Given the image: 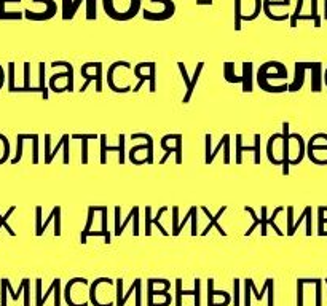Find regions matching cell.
Segmentation results:
<instances>
[{
    "label": "cell",
    "instance_id": "cell-1",
    "mask_svg": "<svg viewBox=\"0 0 327 306\" xmlns=\"http://www.w3.org/2000/svg\"><path fill=\"white\" fill-rule=\"evenodd\" d=\"M257 85L265 93L281 94L289 89L287 67L280 61H266L257 70Z\"/></svg>",
    "mask_w": 327,
    "mask_h": 306
},
{
    "label": "cell",
    "instance_id": "cell-2",
    "mask_svg": "<svg viewBox=\"0 0 327 306\" xmlns=\"http://www.w3.org/2000/svg\"><path fill=\"white\" fill-rule=\"evenodd\" d=\"M104 13L113 21H131L142 11V0H102Z\"/></svg>",
    "mask_w": 327,
    "mask_h": 306
},
{
    "label": "cell",
    "instance_id": "cell-3",
    "mask_svg": "<svg viewBox=\"0 0 327 306\" xmlns=\"http://www.w3.org/2000/svg\"><path fill=\"white\" fill-rule=\"evenodd\" d=\"M117 286L110 278H98L89 284V303L93 306H115Z\"/></svg>",
    "mask_w": 327,
    "mask_h": 306
},
{
    "label": "cell",
    "instance_id": "cell-4",
    "mask_svg": "<svg viewBox=\"0 0 327 306\" xmlns=\"http://www.w3.org/2000/svg\"><path fill=\"white\" fill-rule=\"evenodd\" d=\"M53 69L63 67V72H56L54 75L50 77V83H48V88L51 89L53 93H74L75 91V79H74V65L69 61H53L51 64Z\"/></svg>",
    "mask_w": 327,
    "mask_h": 306
},
{
    "label": "cell",
    "instance_id": "cell-5",
    "mask_svg": "<svg viewBox=\"0 0 327 306\" xmlns=\"http://www.w3.org/2000/svg\"><path fill=\"white\" fill-rule=\"evenodd\" d=\"M64 300L69 306H88L89 284L85 278H72L64 287Z\"/></svg>",
    "mask_w": 327,
    "mask_h": 306
},
{
    "label": "cell",
    "instance_id": "cell-6",
    "mask_svg": "<svg viewBox=\"0 0 327 306\" xmlns=\"http://www.w3.org/2000/svg\"><path fill=\"white\" fill-rule=\"evenodd\" d=\"M235 31H241V24L256 21L262 13L263 0H235Z\"/></svg>",
    "mask_w": 327,
    "mask_h": 306
},
{
    "label": "cell",
    "instance_id": "cell-7",
    "mask_svg": "<svg viewBox=\"0 0 327 306\" xmlns=\"http://www.w3.org/2000/svg\"><path fill=\"white\" fill-rule=\"evenodd\" d=\"M83 2L87 3V13H85L87 21H96V18H98V0H63V20H74Z\"/></svg>",
    "mask_w": 327,
    "mask_h": 306
},
{
    "label": "cell",
    "instance_id": "cell-8",
    "mask_svg": "<svg viewBox=\"0 0 327 306\" xmlns=\"http://www.w3.org/2000/svg\"><path fill=\"white\" fill-rule=\"evenodd\" d=\"M134 77H137L136 86L132 88V93H139L145 82H149V91L156 93V64L152 62H139L134 65Z\"/></svg>",
    "mask_w": 327,
    "mask_h": 306
},
{
    "label": "cell",
    "instance_id": "cell-9",
    "mask_svg": "<svg viewBox=\"0 0 327 306\" xmlns=\"http://www.w3.org/2000/svg\"><path fill=\"white\" fill-rule=\"evenodd\" d=\"M204 143H206V153H204V163L206 164H213V161L216 160L217 153L223 150V164L228 166L230 164V134H223L222 139L219 141V143L213 148V136L206 134L204 136Z\"/></svg>",
    "mask_w": 327,
    "mask_h": 306
},
{
    "label": "cell",
    "instance_id": "cell-10",
    "mask_svg": "<svg viewBox=\"0 0 327 306\" xmlns=\"http://www.w3.org/2000/svg\"><path fill=\"white\" fill-rule=\"evenodd\" d=\"M139 214H141V209L139 206H132L130 214L126 215V219L122 222V207L115 206V217H113V236H122V233L125 231V228L128 226L130 222H132V236H139Z\"/></svg>",
    "mask_w": 327,
    "mask_h": 306
},
{
    "label": "cell",
    "instance_id": "cell-11",
    "mask_svg": "<svg viewBox=\"0 0 327 306\" xmlns=\"http://www.w3.org/2000/svg\"><path fill=\"white\" fill-rule=\"evenodd\" d=\"M283 131L287 136V145H289V163L290 166L299 164L305 157V141L304 137L297 133L290 134L289 131V123L284 122L283 123Z\"/></svg>",
    "mask_w": 327,
    "mask_h": 306
},
{
    "label": "cell",
    "instance_id": "cell-12",
    "mask_svg": "<svg viewBox=\"0 0 327 306\" xmlns=\"http://www.w3.org/2000/svg\"><path fill=\"white\" fill-rule=\"evenodd\" d=\"M53 293L54 295V306H61L63 303V284H61V279L59 278H54L53 283L48 287L46 293H42V279L37 278L35 279V306H44L45 302L48 300Z\"/></svg>",
    "mask_w": 327,
    "mask_h": 306
},
{
    "label": "cell",
    "instance_id": "cell-13",
    "mask_svg": "<svg viewBox=\"0 0 327 306\" xmlns=\"http://www.w3.org/2000/svg\"><path fill=\"white\" fill-rule=\"evenodd\" d=\"M80 74L85 79V83L78 91L85 93L88 89L89 83L94 82L96 93H102V62H85L80 69Z\"/></svg>",
    "mask_w": 327,
    "mask_h": 306
},
{
    "label": "cell",
    "instance_id": "cell-14",
    "mask_svg": "<svg viewBox=\"0 0 327 306\" xmlns=\"http://www.w3.org/2000/svg\"><path fill=\"white\" fill-rule=\"evenodd\" d=\"M177 69H179L180 75H182V79H184V83H185V96H184L182 104H189L190 99H192V96H193V91H195V88H196V85H198L199 77H201L203 70H204V62H203V61H199V62L196 64L195 72H193V75H192V77L189 75V72H187V69H185V64H184L182 61L177 62Z\"/></svg>",
    "mask_w": 327,
    "mask_h": 306
},
{
    "label": "cell",
    "instance_id": "cell-15",
    "mask_svg": "<svg viewBox=\"0 0 327 306\" xmlns=\"http://www.w3.org/2000/svg\"><path fill=\"white\" fill-rule=\"evenodd\" d=\"M115 286H117V302H115V306H125V303L128 302V298L132 295V293L136 295V306H142V279L136 278L132 281L128 292H123V279L122 278H118L115 281Z\"/></svg>",
    "mask_w": 327,
    "mask_h": 306
},
{
    "label": "cell",
    "instance_id": "cell-16",
    "mask_svg": "<svg viewBox=\"0 0 327 306\" xmlns=\"http://www.w3.org/2000/svg\"><path fill=\"white\" fill-rule=\"evenodd\" d=\"M50 224H54V236L56 238L61 236V233H63V207L59 206V204H56V206L51 209V212L45 222L35 220V236L44 235Z\"/></svg>",
    "mask_w": 327,
    "mask_h": 306
},
{
    "label": "cell",
    "instance_id": "cell-17",
    "mask_svg": "<svg viewBox=\"0 0 327 306\" xmlns=\"http://www.w3.org/2000/svg\"><path fill=\"white\" fill-rule=\"evenodd\" d=\"M169 289H171V283L168 279H147V306H153L156 297L171 298Z\"/></svg>",
    "mask_w": 327,
    "mask_h": 306
},
{
    "label": "cell",
    "instance_id": "cell-18",
    "mask_svg": "<svg viewBox=\"0 0 327 306\" xmlns=\"http://www.w3.org/2000/svg\"><path fill=\"white\" fill-rule=\"evenodd\" d=\"M99 139H101V164L107 163V153L109 152H117L118 153V163L120 164L126 163V136L123 133L118 134V145H113V147L107 145V136L106 134H101Z\"/></svg>",
    "mask_w": 327,
    "mask_h": 306
},
{
    "label": "cell",
    "instance_id": "cell-19",
    "mask_svg": "<svg viewBox=\"0 0 327 306\" xmlns=\"http://www.w3.org/2000/svg\"><path fill=\"white\" fill-rule=\"evenodd\" d=\"M283 152H284V137L283 133H275L266 141V158L271 164L283 166Z\"/></svg>",
    "mask_w": 327,
    "mask_h": 306
},
{
    "label": "cell",
    "instance_id": "cell-20",
    "mask_svg": "<svg viewBox=\"0 0 327 306\" xmlns=\"http://www.w3.org/2000/svg\"><path fill=\"white\" fill-rule=\"evenodd\" d=\"M161 148L165 150V157L160 160V164H165L169 155H175V164H182V134H173V145L168 139V134L161 137Z\"/></svg>",
    "mask_w": 327,
    "mask_h": 306
},
{
    "label": "cell",
    "instance_id": "cell-21",
    "mask_svg": "<svg viewBox=\"0 0 327 306\" xmlns=\"http://www.w3.org/2000/svg\"><path fill=\"white\" fill-rule=\"evenodd\" d=\"M236 158L235 163L238 166H243V153L244 152H254V164H260V134L254 136V145L244 147L243 145V134H236Z\"/></svg>",
    "mask_w": 327,
    "mask_h": 306
},
{
    "label": "cell",
    "instance_id": "cell-22",
    "mask_svg": "<svg viewBox=\"0 0 327 306\" xmlns=\"http://www.w3.org/2000/svg\"><path fill=\"white\" fill-rule=\"evenodd\" d=\"M184 295H192L195 298V305L193 306H201V279L195 278V281H193V290H184L182 278L175 279V306H182Z\"/></svg>",
    "mask_w": 327,
    "mask_h": 306
},
{
    "label": "cell",
    "instance_id": "cell-23",
    "mask_svg": "<svg viewBox=\"0 0 327 306\" xmlns=\"http://www.w3.org/2000/svg\"><path fill=\"white\" fill-rule=\"evenodd\" d=\"M284 209L286 207H283V206H280V207H276L275 211H273V214L270 215L268 217V207L266 206H262V209H260V235L262 236H266L268 235V226H271L275 230V233L278 236H284V233L280 230V228L276 226V224H275V220H276V217L280 215Z\"/></svg>",
    "mask_w": 327,
    "mask_h": 306
},
{
    "label": "cell",
    "instance_id": "cell-24",
    "mask_svg": "<svg viewBox=\"0 0 327 306\" xmlns=\"http://www.w3.org/2000/svg\"><path fill=\"white\" fill-rule=\"evenodd\" d=\"M166 211H168V206H161L155 217H152V207L150 206L145 207V231H144L145 236H152V226L153 225L158 226V230H160V233L163 236H169V233L165 230V226L160 224V220H161L163 215L166 214Z\"/></svg>",
    "mask_w": 327,
    "mask_h": 306
},
{
    "label": "cell",
    "instance_id": "cell-25",
    "mask_svg": "<svg viewBox=\"0 0 327 306\" xmlns=\"http://www.w3.org/2000/svg\"><path fill=\"white\" fill-rule=\"evenodd\" d=\"M289 7H290V0H263L262 13L268 18V20H271V21L283 22V21H287V20L278 13V10L289 8Z\"/></svg>",
    "mask_w": 327,
    "mask_h": 306
},
{
    "label": "cell",
    "instance_id": "cell-26",
    "mask_svg": "<svg viewBox=\"0 0 327 306\" xmlns=\"http://www.w3.org/2000/svg\"><path fill=\"white\" fill-rule=\"evenodd\" d=\"M232 295L225 290H217L214 287V279H208V306H228L232 303Z\"/></svg>",
    "mask_w": 327,
    "mask_h": 306
},
{
    "label": "cell",
    "instance_id": "cell-27",
    "mask_svg": "<svg viewBox=\"0 0 327 306\" xmlns=\"http://www.w3.org/2000/svg\"><path fill=\"white\" fill-rule=\"evenodd\" d=\"M227 209H228V206H222V207L219 209V212H217L216 215H213V214L209 212V209H208V207H206V206H201V211H203V214L206 215V217L209 219V224H208V226H206L204 230L201 231V236H208V233H209L211 230H213V228H216L217 233H219L220 236H227V231L223 230L222 225L219 224V219L222 217L223 214L227 212Z\"/></svg>",
    "mask_w": 327,
    "mask_h": 306
},
{
    "label": "cell",
    "instance_id": "cell-28",
    "mask_svg": "<svg viewBox=\"0 0 327 306\" xmlns=\"http://www.w3.org/2000/svg\"><path fill=\"white\" fill-rule=\"evenodd\" d=\"M175 13V3L173 2V0H169V2L166 3L165 10L161 11H149L142 8V18L145 21H153V22H161V21H168L171 20V18L174 16Z\"/></svg>",
    "mask_w": 327,
    "mask_h": 306
},
{
    "label": "cell",
    "instance_id": "cell-29",
    "mask_svg": "<svg viewBox=\"0 0 327 306\" xmlns=\"http://www.w3.org/2000/svg\"><path fill=\"white\" fill-rule=\"evenodd\" d=\"M56 13H58V3H53V5H48V7H44V10H40V11H34V10L26 8L24 10V18L29 21L42 22V21L53 20V18L56 16Z\"/></svg>",
    "mask_w": 327,
    "mask_h": 306
},
{
    "label": "cell",
    "instance_id": "cell-30",
    "mask_svg": "<svg viewBox=\"0 0 327 306\" xmlns=\"http://www.w3.org/2000/svg\"><path fill=\"white\" fill-rule=\"evenodd\" d=\"M266 292H268V279H265L263 289L259 292L256 284H254V281L251 278H246L244 279V303H243V306H251V295L252 293H254V298H256L257 302H262L263 293H266Z\"/></svg>",
    "mask_w": 327,
    "mask_h": 306
},
{
    "label": "cell",
    "instance_id": "cell-31",
    "mask_svg": "<svg viewBox=\"0 0 327 306\" xmlns=\"http://www.w3.org/2000/svg\"><path fill=\"white\" fill-rule=\"evenodd\" d=\"M305 72H306V67H305L304 62H295L294 79H292V83H289V89H287V91L297 93L302 86H304V83H305Z\"/></svg>",
    "mask_w": 327,
    "mask_h": 306
},
{
    "label": "cell",
    "instance_id": "cell-32",
    "mask_svg": "<svg viewBox=\"0 0 327 306\" xmlns=\"http://www.w3.org/2000/svg\"><path fill=\"white\" fill-rule=\"evenodd\" d=\"M10 93H40L39 86H31V62H24V86H15Z\"/></svg>",
    "mask_w": 327,
    "mask_h": 306
},
{
    "label": "cell",
    "instance_id": "cell-33",
    "mask_svg": "<svg viewBox=\"0 0 327 306\" xmlns=\"http://www.w3.org/2000/svg\"><path fill=\"white\" fill-rule=\"evenodd\" d=\"M241 75H243V93H251L252 88H254V67H252V62H243L241 65Z\"/></svg>",
    "mask_w": 327,
    "mask_h": 306
},
{
    "label": "cell",
    "instance_id": "cell-34",
    "mask_svg": "<svg viewBox=\"0 0 327 306\" xmlns=\"http://www.w3.org/2000/svg\"><path fill=\"white\" fill-rule=\"evenodd\" d=\"M21 0H0V21H8V20H22L24 11H7L5 5L7 3H20Z\"/></svg>",
    "mask_w": 327,
    "mask_h": 306
},
{
    "label": "cell",
    "instance_id": "cell-35",
    "mask_svg": "<svg viewBox=\"0 0 327 306\" xmlns=\"http://www.w3.org/2000/svg\"><path fill=\"white\" fill-rule=\"evenodd\" d=\"M70 139L82 141V164H88V141L99 139L98 134H72Z\"/></svg>",
    "mask_w": 327,
    "mask_h": 306
},
{
    "label": "cell",
    "instance_id": "cell-36",
    "mask_svg": "<svg viewBox=\"0 0 327 306\" xmlns=\"http://www.w3.org/2000/svg\"><path fill=\"white\" fill-rule=\"evenodd\" d=\"M305 65L311 72V89L314 93L321 91V62H305Z\"/></svg>",
    "mask_w": 327,
    "mask_h": 306
},
{
    "label": "cell",
    "instance_id": "cell-37",
    "mask_svg": "<svg viewBox=\"0 0 327 306\" xmlns=\"http://www.w3.org/2000/svg\"><path fill=\"white\" fill-rule=\"evenodd\" d=\"M223 79H225L227 83H232V85H238V83L243 85V75L235 74V62L232 61L223 62Z\"/></svg>",
    "mask_w": 327,
    "mask_h": 306
},
{
    "label": "cell",
    "instance_id": "cell-38",
    "mask_svg": "<svg viewBox=\"0 0 327 306\" xmlns=\"http://www.w3.org/2000/svg\"><path fill=\"white\" fill-rule=\"evenodd\" d=\"M98 212V206H93V204H89L88 206V219H87V224H85V228L82 230V235H80V243L82 244H87L88 243V233L91 231V226H93V220H94V214Z\"/></svg>",
    "mask_w": 327,
    "mask_h": 306
},
{
    "label": "cell",
    "instance_id": "cell-39",
    "mask_svg": "<svg viewBox=\"0 0 327 306\" xmlns=\"http://www.w3.org/2000/svg\"><path fill=\"white\" fill-rule=\"evenodd\" d=\"M46 74V64L45 62H40L39 64V88H40V93H42V98H44L45 101L50 98V91H48V88L46 86V79H45V75Z\"/></svg>",
    "mask_w": 327,
    "mask_h": 306
},
{
    "label": "cell",
    "instance_id": "cell-40",
    "mask_svg": "<svg viewBox=\"0 0 327 306\" xmlns=\"http://www.w3.org/2000/svg\"><path fill=\"white\" fill-rule=\"evenodd\" d=\"M107 206H101V228H99V233L101 236L104 238V243L106 244H110L112 241V233L107 230Z\"/></svg>",
    "mask_w": 327,
    "mask_h": 306
},
{
    "label": "cell",
    "instance_id": "cell-41",
    "mask_svg": "<svg viewBox=\"0 0 327 306\" xmlns=\"http://www.w3.org/2000/svg\"><path fill=\"white\" fill-rule=\"evenodd\" d=\"M10 158V142L8 137L0 133V164H5Z\"/></svg>",
    "mask_w": 327,
    "mask_h": 306
},
{
    "label": "cell",
    "instance_id": "cell-42",
    "mask_svg": "<svg viewBox=\"0 0 327 306\" xmlns=\"http://www.w3.org/2000/svg\"><path fill=\"white\" fill-rule=\"evenodd\" d=\"M15 211H16V206H11V207H8V211H7V214H5V215L0 214V230H2V228H5V230H7V233H8L10 236H16V231L8 225L10 215L13 214Z\"/></svg>",
    "mask_w": 327,
    "mask_h": 306
},
{
    "label": "cell",
    "instance_id": "cell-43",
    "mask_svg": "<svg viewBox=\"0 0 327 306\" xmlns=\"http://www.w3.org/2000/svg\"><path fill=\"white\" fill-rule=\"evenodd\" d=\"M310 215H311V206H306V207L304 209V212H302L300 219L297 220V222H294V224H292V226H290V228H287L286 235H287V236H294V235H295V231H297V228L300 226V224H302V222H304V220H306L308 217H310Z\"/></svg>",
    "mask_w": 327,
    "mask_h": 306
},
{
    "label": "cell",
    "instance_id": "cell-44",
    "mask_svg": "<svg viewBox=\"0 0 327 306\" xmlns=\"http://www.w3.org/2000/svg\"><path fill=\"white\" fill-rule=\"evenodd\" d=\"M244 211L247 212V214H251V217H252V225L247 228L246 230V233H244V236L247 238V236H251L252 233H254V230H256L257 226H260V217L256 214V211L251 207V206H244Z\"/></svg>",
    "mask_w": 327,
    "mask_h": 306
},
{
    "label": "cell",
    "instance_id": "cell-45",
    "mask_svg": "<svg viewBox=\"0 0 327 306\" xmlns=\"http://www.w3.org/2000/svg\"><path fill=\"white\" fill-rule=\"evenodd\" d=\"M233 306H241V281L238 278L233 279V295H232Z\"/></svg>",
    "mask_w": 327,
    "mask_h": 306
},
{
    "label": "cell",
    "instance_id": "cell-46",
    "mask_svg": "<svg viewBox=\"0 0 327 306\" xmlns=\"http://www.w3.org/2000/svg\"><path fill=\"white\" fill-rule=\"evenodd\" d=\"M64 136V147H63V164L67 166L70 163L69 158V142H70V134H63Z\"/></svg>",
    "mask_w": 327,
    "mask_h": 306
},
{
    "label": "cell",
    "instance_id": "cell-47",
    "mask_svg": "<svg viewBox=\"0 0 327 306\" xmlns=\"http://www.w3.org/2000/svg\"><path fill=\"white\" fill-rule=\"evenodd\" d=\"M192 215H193V212H192V207H190V209H189V212H187V215L184 217V220H182V222H179L177 228H175V230H173V231H171V235H173V236H179L180 233H182V230H184L185 224H187V222H189V220H192Z\"/></svg>",
    "mask_w": 327,
    "mask_h": 306
},
{
    "label": "cell",
    "instance_id": "cell-48",
    "mask_svg": "<svg viewBox=\"0 0 327 306\" xmlns=\"http://www.w3.org/2000/svg\"><path fill=\"white\" fill-rule=\"evenodd\" d=\"M63 147H64V136L61 137V139H59V143H58V145H56V147H54V148L51 150L50 157H48V158H45V160H44V163H45L46 166H50V164L53 163V160H54V157H56V153H58V152H59V150H61Z\"/></svg>",
    "mask_w": 327,
    "mask_h": 306
},
{
    "label": "cell",
    "instance_id": "cell-49",
    "mask_svg": "<svg viewBox=\"0 0 327 306\" xmlns=\"http://www.w3.org/2000/svg\"><path fill=\"white\" fill-rule=\"evenodd\" d=\"M273 289H275V281L268 278V302H266V306H275V302H273Z\"/></svg>",
    "mask_w": 327,
    "mask_h": 306
},
{
    "label": "cell",
    "instance_id": "cell-50",
    "mask_svg": "<svg viewBox=\"0 0 327 306\" xmlns=\"http://www.w3.org/2000/svg\"><path fill=\"white\" fill-rule=\"evenodd\" d=\"M192 212H193V215H192V231H190V235L196 236L198 235V230H196V212H198V207L192 206Z\"/></svg>",
    "mask_w": 327,
    "mask_h": 306
},
{
    "label": "cell",
    "instance_id": "cell-51",
    "mask_svg": "<svg viewBox=\"0 0 327 306\" xmlns=\"http://www.w3.org/2000/svg\"><path fill=\"white\" fill-rule=\"evenodd\" d=\"M50 153H51V134H45V158L50 157Z\"/></svg>",
    "mask_w": 327,
    "mask_h": 306
},
{
    "label": "cell",
    "instance_id": "cell-52",
    "mask_svg": "<svg viewBox=\"0 0 327 306\" xmlns=\"http://www.w3.org/2000/svg\"><path fill=\"white\" fill-rule=\"evenodd\" d=\"M3 85H5V69L0 65V89L3 88Z\"/></svg>",
    "mask_w": 327,
    "mask_h": 306
},
{
    "label": "cell",
    "instance_id": "cell-53",
    "mask_svg": "<svg viewBox=\"0 0 327 306\" xmlns=\"http://www.w3.org/2000/svg\"><path fill=\"white\" fill-rule=\"evenodd\" d=\"M198 5H213V0H198Z\"/></svg>",
    "mask_w": 327,
    "mask_h": 306
},
{
    "label": "cell",
    "instance_id": "cell-54",
    "mask_svg": "<svg viewBox=\"0 0 327 306\" xmlns=\"http://www.w3.org/2000/svg\"><path fill=\"white\" fill-rule=\"evenodd\" d=\"M324 20H327V0H324Z\"/></svg>",
    "mask_w": 327,
    "mask_h": 306
}]
</instances>
